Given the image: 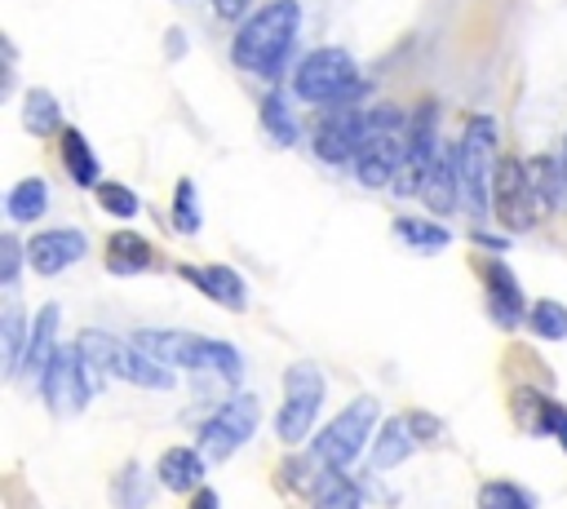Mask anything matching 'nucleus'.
<instances>
[{"mask_svg": "<svg viewBox=\"0 0 567 509\" xmlns=\"http://www.w3.org/2000/svg\"><path fill=\"white\" fill-rule=\"evenodd\" d=\"M478 509H536V505H532V496L518 482L492 478V482L478 487Z\"/></svg>", "mask_w": 567, "mask_h": 509, "instance_id": "28", "label": "nucleus"}, {"mask_svg": "<svg viewBox=\"0 0 567 509\" xmlns=\"http://www.w3.org/2000/svg\"><path fill=\"white\" fill-rule=\"evenodd\" d=\"M62 159H66L71 181H80V186H102V181H97V159H93V150H89V142H84L80 128H62Z\"/></svg>", "mask_w": 567, "mask_h": 509, "instance_id": "24", "label": "nucleus"}, {"mask_svg": "<svg viewBox=\"0 0 567 509\" xmlns=\"http://www.w3.org/2000/svg\"><path fill=\"white\" fill-rule=\"evenodd\" d=\"M106 266L115 274H137V270L151 266V243L137 230H115L111 243H106Z\"/></svg>", "mask_w": 567, "mask_h": 509, "instance_id": "21", "label": "nucleus"}, {"mask_svg": "<svg viewBox=\"0 0 567 509\" xmlns=\"http://www.w3.org/2000/svg\"><path fill=\"white\" fill-rule=\"evenodd\" d=\"M408 425H412V434H416V443H425V438H434V434L443 429V425H439L434 416H425V412H412V416H408Z\"/></svg>", "mask_w": 567, "mask_h": 509, "instance_id": "35", "label": "nucleus"}, {"mask_svg": "<svg viewBox=\"0 0 567 509\" xmlns=\"http://www.w3.org/2000/svg\"><path fill=\"white\" fill-rule=\"evenodd\" d=\"M394 230H399V239H403L408 248H416V252H443V248L452 243V230L439 226V221H425V217H399Z\"/></svg>", "mask_w": 567, "mask_h": 509, "instance_id": "25", "label": "nucleus"}, {"mask_svg": "<svg viewBox=\"0 0 567 509\" xmlns=\"http://www.w3.org/2000/svg\"><path fill=\"white\" fill-rule=\"evenodd\" d=\"M27 345H31L27 314H22V305H9V310H4V319H0V354H4V372H9V376H18V372H22Z\"/></svg>", "mask_w": 567, "mask_h": 509, "instance_id": "23", "label": "nucleus"}, {"mask_svg": "<svg viewBox=\"0 0 567 509\" xmlns=\"http://www.w3.org/2000/svg\"><path fill=\"white\" fill-rule=\"evenodd\" d=\"M297 22H301V4L297 0H270V4H261L235 31V44H230L235 66L257 71V75H279V66H284V58L292 49Z\"/></svg>", "mask_w": 567, "mask_h": 509, "instance_id": "1", "label": "nucleus"}, {"mask_svg": "<svg viewBox=\"0 0 567 509\" xmlns=\"http://www.w3.org/2000/svg\"><path fill=\"white\" fill-rule=\"evenodd\" d=\"M97 204H102V212H111V217H137V208H142V199H137L124 181H102V186H97Z\"/></svg>", "mask_w": 567, "mask_h": 509, "instance_id": "31", "label": "nucleus"}, {"mask_svg": "<svg viewBox=\"0 0 567 509\" xmlns=\"http://www.w3.org/2000/svg\"><path fill=\"white\" fill-rule=\"evenodd\" d=\"M558 199H567V142H563V159H558Z\"/></svg>", "mask_w": 567, "mask_h": 509, "instance_id": "38", "label": "nucleus"}, {"mask_svg": "<svg viewBox=\"0 0 567 509\" xmlns=\"http://www.w3.org/2000/svg\"><path fill=\"white\" fill-rule=\"evenodd\" d=\"M377 115V137L363 146V155L354 159V173L363 186H390L399 181V173L408 168V150H412V133H403V115L399 111H372Z\"/></svg>", "mask_w": 567, "mask_h": 509, "instance_id": "8", "label": "nucleus"}, {"mask_svg": "<svg viewBox=\"0 0 567 509\" xmlns=\"http://www.w3.org/2000/svg\"><path fill=\"white\" fill-rule=\"evenodd\" d=\"M137 478H142L137 465H124L120 469V482H115V505L120 509H146V487Z\"/></svg>", "mask_w": 567, "mask_h": 509, "instance_id": "33", "label": "nucleus"}, {"mask_svg": "<svg viewBox=\"0 0 567 509\" xmlns=\"http://www.w3.org/2000/svg\"><path fill=\"white\" fill-rule=\"evenodd\" d=\"M44 208H49V186H44V177H22V181L9 190V217H13V221H35Z\"/></svg>", "mask_w": 567, "mask_h": 509, "instance_id": "27", "label": "nucleus"}, {"mask_svg": "<svg viewBox=\"0 0 567 509\" xmlns=\"http://www.w3.org/2000/svg\"><path fill=\"white\" fill-rule=\"evenodd\" d=\"M496 120L492 115H474L461 133L456 146V177H461V199L474 217H483L492 208V181H496Z\"/></svg>", "mask_w": 567, "mask_h": 509, "instance_id": "5", "label": "nucleus"}, {"mask_svg": "<svg viewBox=\"0 0 567 509\" xmlns=\"http://www.w3.org/2000/svg\"><path fill=\"white\" fill-rule=\"evenodd\" d=\"M93 376H97V372L84 363V354L62 345V350L53 354V363H49L44 381H40V394H44L49 412H53V416H75V412L89 403V394L97 389V381H93Z\"/></svg>", "mask_w": 567, "mask_h": 509, "instance_id": "9", "label": "nucleus"}, {"mask_svg": "<svg viewBox=\"0 0 567 509\" xmlns=\"http://www.w3.org/2000/svg\"><path fill=\"white\" fill-rule=\"evenodd\" d=\"M509 407H514V420L532 434H558L567 425V412L554 398H545L540 389H514Z\"/></svg>", "mask_w": 567, "mask_h": 509, "instance_id": "15", "label": "nucleus"}, {"mask_svg": "<svg viewBox=\"0 0 567 509\" xmlns=\"http://www.w3.org/2000/svg\"><path fill=\"white\" fill-rule=\"evenodd\" d=\"M558 443H563V451H567V425H563V429H558Z\"/></svg>", "mask_w": 567, "mask_h": 509, "instance_id": "40", "label": "nucleus"}, {"mask_svg": "<svg viewBox=\"0 0 567 509\" xmlns=\"http://www.w3.org/2000/svg\"><path fill=\"white\" fill-rule=\"evenodd\" d=\"M532 332L540 336V341H563L567 336V305H558V301H536L532 305Z\"/></svg>", "mask_w": 567, "mask_h": 509, "instance_id": "30", "label": "nucleus"}, {"mask_svg": "<svg viewBox=\"0 0 567 509\" xmlns=\"http://www.w3.org/2000/svg\"><path fill=\"white\" fill-rule=\"evenodd\" d=\"M257 420H261L257 398H252V394H235L230 403H221V407L199 425V447H204V456L226 460L235 447H244V443L257 434Z\"/></svg>", "mask_w": 567, "mask_h": 509, "instance_id": "10", "label": "nucleus"}, {"mask_svg": "<svg viewBox=\"0 0 567 509\" xmlns=\"http://www.w3.org/2000/svg\"><path fill=\"white\" fill-rule=\"evenodd\" d=\"M18 257H22L18 239H13V235H0V279H4V283L18 279Z\"/></svg>", "mask_w": 567, "mask_h": 509, "instance_id": "34", "label": "nucleus"}, {"mask_svg": "<svg viewBox=\"0 0 567 509\" xmlns=\"http://www.w3.org/2000/svg\"><path fill=\"white\" fill-rule=\"evenodd\" d=\"M22 124H27L35 137H49V133L62 128V111H58V102H53L49 89H31V93H27V102H22Z\"/></svg>", "mask_w": 567, "mask_h": 509, "instance_id": "26", "label": "nucleus"}, {"mask_svg": "<svg viewBox=\"0 0 567 509\" xmlns=\"http://www.w3.org/2000/svg\"><path fill=\"white\" fill-rule=\"evenodd\" d=\"M492 208L509 230H527L540 221L536 204H532V186H527V164L523 159H501L496 164V181H492Z\"/></svg>", "mask_w": 567, "mask_h": 509, "instance_id": "12", "label": "nucleus"}, {"mask_svg": "<svg viewBox=\"0 0 567 509\" xmlns=\"http://www.w3.org/2000/svg\"><path fill=\"white\" fill-rule=\"evenodd\" d=\"M323 394H328V385H323V372H319V363H292L288 372H284V407H279V416H275V434L292 447V443H301L306 434H310V425H315V416H319V407H323Z\"/></svg>", "mask_w": 567, "mask_h": 509, "instance_id": "7", "label": "nucleus"}, {"mask_svg": "<svg viewBox=\"0 0 567 509\" xmlns=\"http://www.w3.org/2000/svg\"><path fill=\"white\" fill-rule=\"evenodd\" d=\"M377 398L372 394H359L350 407H341L323 429H319V438H315V465L319 469H350L354 465V456L368 447V434H372V425H377Z\"/></svg>", "mask_w": 567, "mask_h": 509, "instance_id": "6", "label": "nucleus"}, {"mask_svg": "<svg viewBox=\"0 0 567 509\" xmlns=\"http://www.w3.org/2000/svg\"><path fill=\"white\" fill-rule=\"evenodd\" d=\"M84 252H89V239H84L80 230H66V226L40 230V235L27 239V261H31L35 274H62V270L75 266Z\"/></svg>", "mask_w": 567, "mask_h": 509, "instance_id": "13", "label": "nucleus"}, {"mask_svg": "<svg viewBox=\"0 0 567 509\" xmlns=\"http://www.w3.org/2000/svg\"><path fill=\"white\" fill-rule=\"evenodd\" d=\"M372 137H377V115L346 106V111H337L328 124H319V133H315V155L328 159V164H346V159H359Z\"/></svg>", "mask_w": 567, "mask_h": 509, "instance_id": "11", "label": "nucleus"}, {"mask_svg": "<svg viewBox=\"0 0 567 509\" xmlns=\"http://www.w3.org/2000/svg\"><path fill=\"white\" fill-rule=\"evenodd\" d=\"M310 496H315V509H363L359 487H354L341 469H319Z\"/></svg>", "mask_w": 567, "mask_h": 509, "instance_id": "22", "label": "nucleus"}, {"mask_svg": "<svg viewBox=\"0 0 567 509\" xmlns=\"http://www.w3.org/2000/svg\"><path fill=\"white\" fill-rule=\"evenodd\" d=\"M213 9H217L226 22H235V18H244V13H248V0H213Z\"/></svg>", "mask_w": 567, "mask_h": 509, "instance_id": "36", "label": "nucleus"}, {"mask_svg": "<svg viewBox=\"0 0 567 509\" xmlns=\"http://www.w3.org/2000/svg\"><path fill=\"white\" fill-rule=\"evenodd\" d=\"M292 93L315 106H350L363 93V75L346 49H315L292 75Z\"/></svg>", "mask_w": 567, "mask_h": 509, "instance_id": "4", "label": "nucleus"}, {"mask_svg": "<svg viewBox=\"0 0 567 509\" xmlns=\"http://www.w3.org/2000/svg\"><path fill=\"white\" fill-rule=\"evenodd\" d=\"M177 270H182V279H190L204 297L221 301L226 310H239V305L248 301L244 279H239V270H230V266H177Z\"/></svg>", "mask_w": 567, "mask_h": 509, "instance_id": "14", "label": "nucleus"}, {"mask_svg": "<svg viewBox=\"0 0 567 509\" xmlns=\"http://www.w3.org/2000/svg\"><path fill=\"white\" fill-rule=\"evenodd\" d=\"M173 221L182 235H195L199 230V208H195V181L182 177L177 190H173Z\"/></svg>", "mask_w": 567, "mask_h": 509, "instance_id": "32", "label": "nucleus"}, {"mask_svg": "<svg viewBox=\"0 0 567 509\" xmlns=\"http://www.w3.org/2000/svg\"><path fill=\"white\" fill-rule=\"evenodd\" d=\"M190 509H221V500H217L213 487H199V491L190 496Z\"/></svg>", "mask_w": 567, "mask_h": 509, "instance_id": "37", "label": "nucleus"}, {"mask_svg": "<svg viewBox=\"0 0 567 509\" xmlns=\"http://www.w3.org/2000/svg\"><path fill=\"white\" fill-rule=\"evenodd\" d=\"M261 128L270 133V142H284V146H292V142H297V124H292V111L284 106V97H279V93L261 97Z\"/></svg>", "mask_w": 567, "mask_h": 509, "instance_id": "29", "label": "nucleus"}, {"mask_svg": "<svg viewBox=\"0 0 567 509\" xmlns=\"http://www.w3.org/2000/svg\"><path fill=\"white\" fill-rule=\"evenodd\" d=\"M483 279H487V292H492V319L501 328H514L523 319V292H518L509 266L492 261V266H483Z\"/></svg>", "mask_w": 567, "mask_h": 509, "instance_id": "18", "label": "nucleus"}, {"mask_svg": "<svg viewBox=\"0 0 567 509\" xmlns=\"http://www.w3.org/2000/svg\"><path fill=\"white\" fill-rule=\"evenodd\" d=\"M155 474H159V487H168V491H199V482H204V456L195 447H168L159 456Z\"/></svg>", "mask_w": 567, "mask_h": 509, "instance_id": "17", "label": "nucleus"}, {"mask_svg": "<svg viewBox=\"0 0 567 509\" xmlns=\"http://www.w3.org/2000/svg\"><path fill=\"white\" fill-rule=\"evenodd\" d=\"M75 350L84 354V363H89L97 376H120V381L146 385V389H173V372H168L159 359H151V354L137 350V345L115 341L111 332L84 328L80 341H75Z\"/></svg>", "mask_w": 567, "mask_h": 509, "instance_id": "3", "label": "nucleus"}, {"mask_svg": "<svg viewBox=\"0 0 567 509\" xmlns=\"http://www.w3.org/2000/svg\"><path fill=\"white\" fill-rule=\"evenodd\" d=\"M137 350H146L151 359H159L164 367H190V372H213L221 381H239L244 376V359L235 345L226 341H208L195 332H173V328H142L133 336Z\"/></svg>", "mask_w": 567, "mask_h": 509, "instance_id": "2", "label": "nucleus"}, {"mask_svg": "<svg viewBox=\"0 0 567 509\" xmlns=\"http://www.w3.org/2000/svg\"><path fill=\"white\" fill-rule=\"evenodd\" d=\"M416 447V434L408 425V416H390L377 434V447H372V469H394L399 460H408Z\"/></svg>", "mask_w": 567, "mask_h": 509, "instance_id": "20", "label": "nucleus"}, {"mask_svg": "<svg viewBox=\"0 0 567 509\" xmlns=\"http://www.w3.org/2000/svg\"><path fill=\"white\" fill-rule=\"evenodd\" d=\"M421 199H425V208L430 212H452L456 204H461V177H456V150H443L439 159H434V168H430V177H425V186H421Z\"/></svg>", "mask_w": 567, "mask_h": 509, "instance_id": "16", "label": "nucleus"}, {"mask_svg": "<svg viewBox=\"0 0 567 509\" xmlns=\"http://www.w3.org/2000/svg\"><path fill=\"white\" fill-rule=\"evenodd\" d=\"M182 49H186V40H182V31H173L168 35V53H182Z\"/></svg>", "mask_w": 567, "mask_h": 509, "instance_id": "39", "label": "nucleus"}, {"mask_svg": "<svg viewBox=\"0 0 567 509\" xmlns=\"http://www.w3.org/2000/svg\"><path fill=\"white\" fill-rule=\"evenodd\" d=\"M58 350H62V345H58V305H44V310L35 314V328H31V345H27L22 372L44 381V372H49V363H53Z\"/></svg>", "mask_w": 567, "mask_h": 509, "instance_id": "19", "label": "nucleus"}]
</instances>
